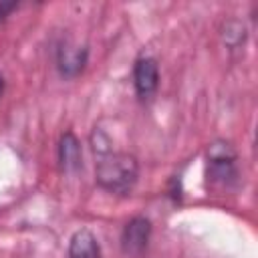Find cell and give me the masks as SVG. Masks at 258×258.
I'll return each mask as SVG.
<instances>
[{"mask_svg": "<svg viewBox=\"0 0 258 258\" xmlns=\"http://www.w3.org/2000/svg\"><path fill=\"white\" fill-rule=\"evenodd\" d=\"M159 87V64L153 56H139L133 62V89L141 101H149Z\"/></svg>", "mask_w": 258, "mask_h": 258, "instance_id": "4", "label": "cell"}, {"mask_svg": "<svg viewBox=\"0 0 258 258\" xmlns=\"http://www.w3.org/2000/svg\"><path fill=\"white\" fill-rule=\"evenodd\" d=\"M54 60H56L58 73L67 79H73L85 69V64L89 60V50H87V46H79V44H73L71 40H62L56 46Z\"/></svg>", "mask_w": 258, "mask_h": 258, "instance_id": "5", "label": "cell"}, {"mask_svg": "<svg viewBox=\"0 0 258 258\" xmlns=\"http://www.w3.org/2000/svg\"><path fill=\"white\" fill-rule=\"evenodd\" d=\"M69 258H103L95 234L87 228L77 230L69 240Z\"/></svg>", "mask_w": 258, "mask_h": 258, "instance_id": "7", "label": "cell"}, {"mask_svg": "<svg viewBox=\"0 0 258 258\" xmlns=\"http://www.w3.org/2000/svg\"><path fill=\"white\" fill-rule=\"evenodd\" d=\"M20 4L18 2H0V22H4L12 10H16Z\"/></svg>", "mask_w": 258, "mask_h": 258, "instance_id": "9", "label": "cell"}, {"mask_svg": "<svg viewBox=\"0 0 258 258\" xmlns=\"http://www.w3.org/2000/svg\"><path fill=\"white\" fill-rule=\"evenodd\" d=\"M151 240V220L145 216L131 218L121 232V250L129 258H139L147 250Z\"/></svg>", "mask_w": 258, "mask_h": 258, "instance_id": "3", "label": "cell"}, {"mask_svg": "<svg viewBox=\"0 0 258 258\" xmlns=\"http://www.w3.org/2000/svg\"><path fill=\"white\" fill-rule=\"evenodd\" d=\"M220 36H222V42H224L230 50H236V48L244 46V42H246V38H248V30H246V26H244L242 20H238V18H228V20L222 24Z\"/></svg>", "mask_w": 258, "mask_h": 258, "instance_id": "8", "label": "cell"}, {"mask_svg": "<svg viewBox=\"0 0 258 258\" xmlns=\"http://www.w3.org/2000/svg\"><path fill=\"white\" fill-rule=\"evenodd\" d=\"M4 77H2V73H0V97H2V93H4Z\"/></svg>", "mask_w": 258, "mask_h": 258, "instance_id": "10", "label": "cell"}, {"mask_svg": "<svg viewBox=\"0 0 258 258\" xmlns=\"http://www.w3.org/2000/svg\"><path fill=\"white\" fill-rule=\"evenodd\" d=\"M139 177L137 157L125 151H107L97 155L95 181L101 189L117 196H127Z\"/></svg>", "mask_w": 258, "mask_h": 258, "instance_id": "1", "label": "cell"}, {"mask_svg": "<svg viewBox=\"0 0 258 258\" xmlns=\"http://www.w3.org/2000/svg\"><path fill=\"white\" fill-rule=\"evenodd\" d=\"M238 153L226 139H214L206 149V179L212 185L232 187L238 183Z\"/></svg>", "mask_w": 258, "mask_h": 258, "instance_id": "2", "label": "cell"}, {"mask_svg": "<svg viewBox=\"0 0 258 258\" xmlns=\"http://www.w3.org/2000/svg\"><path fill=\"white\" fill-rule=\"evenodd\" d=\"M58 163H60V169L67 173H75L83 165L81 141L73 131H64L58 139Z\"/></svg>", "mask_w": 258, "mask_h": 258, "instance_id": "6", "label": "cell"}]
</instances>
